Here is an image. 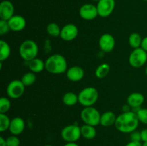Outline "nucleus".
Wrapping results in <instances>:
<instances>
[{
	"instance_id": "obj_34",
	"label": "nucleus",
	"mask_w": 147,
	"mask_h": 146,
	"mask_svg": "<svg viewBox=\"0 0 147 146\" xmlns=\"http://www.w3.org/2000/svg\"><path fill=\"white\" fill-rule=\"evenodd\" d=\"M141 47H142V49H144L145 51L147 52V36L146 37H145L144 38H143V40H142Z\"/></svg>"
},
{
	"instance_id": "obj_4",
	"label": "nucleus",
	"mask_w": 147,
	"mask_h": 146,
	"mask_svg": "<svg viewBox=\"0 0 147 146\" xmlns=\"http://www.w3.org/2000/svg\"><path fill=\"white\" fill-rule=\"evenodd\" d=\"M78 102L83 107H91L98 100L99 94L97 89L93 87H87L79 92Z\"/></svg>"
},
{
	"instance_id": "obj_29",
	"label": "nucleus",
	"mask_w": 147,
	"mask_h": 146,
	"mask_svg": "<svg viewBox=\"0 0 147 146\" xmlns=\"http://www.w3.org/2000/svg\"><path fill=\"white\" fill-rule=\"evenodd\" d=\"M140 123L147 125V108H140L136 112Z\"/></svg>"
},
{
	"instance_id": "obj_23",
	"label": "nucleus",
	"mask_w": 147,
	"mask_h": 146,
	"mask_svg": "<svg viewBox=\"0 0 147 146\" xmlns=\"http://www.w3.org/2000/svg\"><path fill=\"white\" fill-rule=\"evenodd\" d=\"M110 65L107 63H103V64H100L96 68V72H95L96 77L98 79L104 78L105 77H106L109 74V72H110Z\"/></svg>"
},
{
	"instance_id": "obj_30",
	"label": "nucleus",
	"mask_w": 147,
	"mask_h": 146,
	"mask_svg": "<svg viewBox=\"0 0 147 146\" xmlns=\"http://www.w3.org/2000/svg\"><path fill=\"white\" fill-rule=\"evenodd\" d=\"M10 27L8 24V21L0 20V35L4 36L10 31Z\"/></svg>"
},
{
	"instance_id": "obj_3",
	"label": "nucleus",
	"mask_w": 147,
	"mask_h": 146,
	"mask_svg": "<svg viewBox=\"0 0 147 146\" xmlns=\"http://www.w3.org/2000/svg\"><path fill=\"white\" fill-rule=\"evenodd\" d=\"M19 53L22 59L27 62H30L37 57L38 54V46L33 40H24L20 44Z\"/></svg>"
},
{
	"instance_id": "obj_27",
	"label": "nucleus",
	"mask_w": 147,
	"mask_h": 146,
	"mask_svg": "<svg viewBox=\"0 0 147 146\" xmlns=\"http://www.w3.org/2000/svg\"><path fill=\"white\" fill-rule=\"evenodd\" d=\"M11 123L9 117L4 113H0V132L3 133L9 130Z\"/></svg>"
},
{
	"instance_id": "obj_9",
	"label": "nucleus",
	"mask_w": 147,
	"mask_h": 146,
	"mask_svg": "<svg viewBox=\"0 0 147 146\" xmlns=\"http://www.w3.org/2000/svg\"><path fill=\"white\" fill-rule=\"evenodd\" d=\"M115 5V0H99L96 6L98 16L103 18L110 16L114 10Z\"/></svg>"
},
{
	"instance_id": "obj_20",
	"label": "nucleus",
	"mask_w": 147,
	"mask_h": 146,
	"mask_svg": "<svg viewBox=\"0 0 147 146\" xmlns=\"http://www.w3.org/2000/svg\"><path fill=\"white\" fill-rule=\"evenodd\" d=\"M80 132H81V136L87 140H92L96 137L97 135L96 128L94 126L90 125H83L80 127Z\"/></svg>"
},
{
	"instance_id": "obj_35",
	"label": "nucleus",
	"mask_w": 147,
	"mask_h": 146,
	"mask_svg": "<svg viewBox=\"0 0 147 146\" xmlns=\"http://www.w3.org/2000/svg\"><path fill=\"white\" fill-rule=\"evenodd\" d=\"M125 146H142V144L141 143V142L131 141V142L127 143Z\"/></svg>"
},
{
	"instance_id": "obj_14",
	"label": "nucleus",
	"mask_w": 147,
	"mask_h": 146,
	"mask_svg": "<svg viewBox=\"0 0 147 146\" xmlns=\"http://www.w3.org/2000/svg\"><path fill=\"white\" fill-rule=\"evenodd\" d=\"M25 128V123L24 120L20 117H15L11 120L10 123L9 130L11 135H19L23 133Z\"/></svg>"
},
{
	"instance_id": "obj_7",
	"label": "nucleus",
	"mask_w": 147,
	"mask_h": 146,
	"mask_svg": "<svg viewBox=\"0 0 147 146\" xmlns=\"http://www.w3.org/2000/svg\"><path fill=\"white\" fill-rule=\"evenodd\" d=\"M129 64L134 68L143 67L147 62V52L142 47L134 49L129 55Z\"/></svg>"
},
{
	"instance_id": "obj_12",
	"label": "nucleus",
	"mask_w": 147,
	"mask_h": 146,
	"mask_svg": "<svg viewBox=\"0 0 147 146\" xmlns=\"http://www.w3.org/2000/svg\"><path fill=\"white\" fill-rule=\"evenodd\" d=\"M116 41L113 35L110 34H103L99 39V47L104 52H111L114 49Z\"/></svg>"
},
{
	"instance_id": "obj_18",
	"label": "nucleus",
	"mask_w": 147,
	"mask_h": 146,
	"mask_svg": "<svg viewBox=\"0 0 147 146\" xmlns=\"http://www.w3.org/2000/svg\"><path fill=\"white\" fill-rule=\"evenodd\" d=\"M117 116L112 111H106L100 116V125L103 127H109L115 125Z\"/></svg>"
},
{
	"instance_id": "obj_33",
	"label": "nucleus",
	"mask_w": 147,
	"mask_h": 146,
	"mask_svg": "<svg viewBox=\"0 0 147 146\" xmlns=\"http://www.w3.org/2000/svg\"><path fill=\"white\" fill-rule=\"evenodd\" d=\"M141 138L143 143L147 142V129H143L141 131Z\"/></svg>"
},
{
	"instance_id": "obj_8",
	"label": "nucleus",
	"mask_w": 147,
	"mask_h": 146,
	"mask_svg": "<svg viewBox=\"0 0 147 146\" xmlns=\"http://www.w3.org/2000/svg\"><path fill=\"white\" fill-rule=\"evenodd\" d=\"M25 90V86L21 80H14L9 83L7 88V95L9 98L19 99L23 95Z\"/></svg>"
},
{
	"instance_id": "obj_22",
	"label": "nucleus",
	"mask_w": 147,
	"mask_h": 146,
	"mask_svg": "<svg viewBox=\"0 0 147 146\" xmlns=\"http://www.w3.org/2000/svg\"><path fill=\"white\" fill-rule=\"evenodd\" d=\"M63 102L65 105L73 106L78 102V95L73 92H66L63 97Z\"/></svg>"
},
{
	"instance_id": "obj_5",
	"label": "nucleus",
	"mask_w": 147,
	"mask_h": 146,
	"mask_svg": "<svg viewBox=\"0 0 147 146\" xmlns=\"http://www.w3.org/2000/svg\"><path fill=\"white\" fill-rule=\"evenodd\" d=\"M100 112L93 106L84 107L80 113V117L83 123L94 127L100 124Z\"/></svg>"
},
{
	"instance_id": "obj_40",
	"label": "nucleus",
	"mask_w": 147,
	"mask_h": 146,
	"mask_svg": "<svg viewBox=\"0 0 147 146\" xmlns=\"http://www.w3.org/2000/svg\"><path fill=\"white\" fill-rule=\"evenodd\" d=\"M44 146H53V145H45Z\"/></svg>"
},
{
	"instance_id": "obj_38",
	"label": "nucleus",
	"mask_w": 147,
	"mask_h": 146,
	"mask_svg": "<svg viewBox=\"0 0 147 146\" xmlns=\"http://www.w3.org/2000/svg\"><path fill=\"white\" fill-rule=\"evenodd\" d=\"M142 146H147V142L143 143V144H142Z\"/></svg>"
},
{
	"instance_id": "obj_37",
	"label": "nucleus",
	"mask_w": 147,
	"mask_h": 146,
	"mask_svg": "<svg viewBox=\"0 0 147 146\" xmlns=\"http://www.w3.org/2000/svg\"><path fill=\"white\" fill-rule=\"evenodd\" d=\"M63 146H79L76 143H67Z\"/></svg>"
},
{
	"instance_id": "obj_41",
	"label": "nucleus",
	"mask_w": 147,
	"mask_h": 146,
	"mask_svg": "<svg viewBox=\"0 0 147 146\" xmlns=\"http://www.w3.org/2000/svg\"><path fill=\"white\" fill-rule=\"evenodd\" d=\"M94 1H99V0H94Z\"/></svg>"
},
{
	"instance_id": "obj_42",
	"label": "nucleus",
	"mask_w": 147,
	"mask_h": 146,
	"mask_svg": "<svg viewBox=\"0 0 147 146\" xmlns=\"http://www.w3.org/2000/svg\"><path fill=\"white\" fill-rule=\"evenodd\" d=\"M143 1H147V0H143Z\"/></svg>"
},
{
	"instance_id": "obj_28",
	"label": "nucleus",
	"mask_w": 147,
	"mask_h": 146,
	"mask_svg": "<svg viewBox=\"0 0 147 146\" xmlns=\"http://www.w3.org/2000/svg\"><path fill=\"white\" fill-rule=\"evenodd\" d=\"M11 102L7 97H2L0 99V113H6L11 108Z\"/></svg>"
},
{
	"instance_id": "obj_17",
	"label": "nucleus",
	"mask_w": 147,
	"mask_h": 146,
	"mask_svg": "<svg viewBox=\"0 0 147 146\" xmlns=\"http://www.w3.org/2000/svg\"><path fill=\"white\" fill-rule=\"evenodd\" d=\"M144 102V96L140 92H133L129 95L127 103L132 108H138L143 104Z\"/></svg>"
},
{
	"instance_id": "obj_32",
	"label": "nucleus",
	"mask_w": 147,
	"mask_h": 146,
	"mask_svg": "<svg viewBox=\"0 0 147 146\" xmlns=\"http://www.w3.org/2000/svg\"><path fill=\"white\" fill-rule=\"evenodd\" d=\"M131 141L141 142L142 138H141V132H138L136 130L134 131L133 133H131Z\"/></svg>"
},
{
	"instance_id": "obj_11",
	"label": "nucleus",
	"mask_w": 147,
	"mask_h": 146,
	"mask_svg": "<svg viewBox=\"0 0 147 146\" xmlns=\"http://www.w3.org/2000/svg\"><path fill=\"white\" fill-rule=\"evenodd\" d=\"M78 34V29L73 24H67L61 29L60 38L64 41L70 42L74 40Z\"/></svg>"
},
{
	"instance_id": "obj_24",
	"label": "nucleus",
	"mask_w": 147,
	"mask_h": 146,
	"mask_svg": "<svg viewBox=\"0 0 147 146\" xmlns=\"http://www.w3.org/2000/svg\"><path fill=\"white\" fill-rule=\"evenodd\" d=\"M142 37L140 36V34H139L138 33H132L131 34H130L129 37V45L134 49L139 48L141 47L142 45Z\"/></svg>"
},
{
	"instance_id": "obj_19",
	"label": "nucleus",
	"mask_w": 147,
	"mask_h": 146,
	"mask_svg": "<svg viewBox=\"0 0 147 146\" xmlns=\"http://www.w3.org/2000/svg\"><path fill=\"white\" fill-rule=\"evenodd\" d=\"M28 66L30 71L34 73H40L45 69V62L40 58L33 59L31 61L28 62Z\"/></svg>"
},
{
	"instance_id": "obj_1",
	"label": "nucleus",
	"mask_w": 147,
	"mask_h": 146,
	"mask_svg": "<svg viewBox=\"0 0 147 146\" xmlns=\"http://www.w3.org/2000/svg\"><path fill=\"white\" fill-rule=\"evenodd\" d=\"M139 120L136 113L125 111L117 116L115 127L122 133H131L139 127Z\"/></svg>"
},
{
	"instance_id": "obj_10",
	"label": "nucleus",
	"mask_w": 147,
	"mask_h": 146,
	"mask_svg": "<svg viewBox=\"0 0 147 146\" xmlns=\"http://www.w3.org/2000/svg\"><path fill=\"white\" fill-rule=\"evenodd\" d=\"M79 14L82 19L90 21L98 16L97 7L91 4H83L79 10Z\"/></svg>"
},
{
	"instance_id": "obj_6",
	"label": "nucleus",
	"mask_w": 147,
	"mask_h": 146,
	"mask_svg": "<svg viewBox=\"0 0 147 146\" xmlns=\"http://www.w3.org/2000/svg\"><path fill=\"white\" fill-rule=\"evenodd\" d=\"M60 135L67 143H76L81 137L80 127L74 124L65 126L61 130Z\"/></svg>"
},
{
	"instance_id": "obj_39",
	"label": "nucleus",
	"mask_w": 147,
	"mask_h": 146,
	"mask_svg": "<svg viewBox=\"0 0 147 146\" xmlns=\"http://www.w3.org/2000/svg\"><path fill=\"white\" fill-rule=\"evenodd\" d=\"M145 73H146V74L147 76V67H146V69H145Z\"/></svg>"
},
{
	"instance_id": "obj_13",
	"label": "nucleus",
	"mask_w": 147,
	"mask_h": 146,
	"mask_svg": "<svg viewBox=\"0 0 147 146\" xmlns=\"http://www.w3.org/2000/svg\"><path fill=\"white\" fill-rule=\"evenodd\" d=\"M14 7L9 0H4L0 4V18L2 20L9 21L14 16Z\"/></svg>"
},
{
	"instance_id": "obj_2",
	"label": "nucleus",
	"mask_w": 147,
	"mask_h": 146,
	"mask_svg": "<svg viewBox=\"0 0 147 146\" xmlns=\"http://www.w3.org/2000/svg\"><path fill=\"white\" fill-rule=\"evenodd\" d=\"M45 70L53 74H60L67 72V63L62 54H55L46 60Z\"/></svg>"
},
{
	"instance_id": "obj_15",
	"label": "nucleus",
	"mask_w": 147,
	"mask_h": 146,
	"mask_svg": "<svg viewBox=\"0 0 147 146\" xmlns=\"http://www.w3.org/2000/svg\"><path fill=\"white\" fill-rule=\"evenodd\" d=\"M10 29L13 31H20L26 27V20L22 16L14 15L8 21Z\"/></svg>"
},
{
	"instance_id": "obj_26",
	"label": "nucleus",
	"mask_w": 147,
	"mask_h": 146,
	"mask_svg": "<svg viewBox=\"0 0 147 146\" xmlns=\"http://www.w3.org/2000/svg\"><path fill=\"white\" fill-rule=\"evenodd\" d=\"M36 75L35 73L32 72H27L22 77L21 81L22 82L23 84H24L25 87H28V86H31L34 84L36 82Z\"/></svg>"
},
{
	"instance_id": "obj_31",
	"label": "nucleus",
	"mask_w": 147,
	"mask_h": 146,
	"mask_svg": "<svg viewBox=\"0 0 147 146\" xmlns=\"http://www.w3.org/2000/svg\"><path fill=\"white\" fill-rule=\"evenodd\" d=\"M7 146H20V140L17 135L9 136L6 139Z\"/></svg>"
},
{
	"instance_id": "obj_36",
	"label": "nucleus",
	"mask_w": 147,
	"mask_h": 146,
	"mask_svg": "<svg viewBox=\"0 0 147 146\" xmlns=\"http://www.w3.org/2000/svg\"><path fill=\"white\" fill-rule=\"evenodd\" d=\"M0 146H7L6 139L3 137H0Z\"/></svg>"
},
{
	"instance_id": "obj_25",
	"label": "nucleus",
	"mask_w": 147,
	"mask_h": 146,
	"mask_svg": "<svg viewBox=\"0 0 147 146\" xmlns=\"http://www.w3.org/2000/svg\"><path fill=\"white\" fill-rule=\"evenodd\" d=\"M46 31L47 33L50 36L53 37H60V32H61V29L60 28L59 25L56 23L52 22L50 23L46 27Z\"/></svg>"
},
{
	"instance_id": "obj_16",
	"label": "nucleus",
	"mask_w": 147,
	"mask_h": 146,
	"mask_svg": "<svg viewBox=\"0 0 147 146\" xmlns=\"http://www.w3.org/2000/svg\"><path fill=\"white\" fill-rule=\"evenodd\" d=\"M84 70L79 66L70 67L66 72V77L70 81L79 82L84 77Z\"/></svg>"
},
{
	"instance_id": "obj_21",
	"label": "nucleus",
	"mask_w": 147,
	"mask_h": 146,
	"mask_svg": "<svg viewBox=\"0 0 147 146\" xmlns=\"http://www.w3.org/2000/svg\"><path fill=\"white\" fill-rule=\"evenodd\" d=\"M11 54V47L4 40L0 41V61L4 62L9 57Z\"/></svg>"
}]
</instances>
